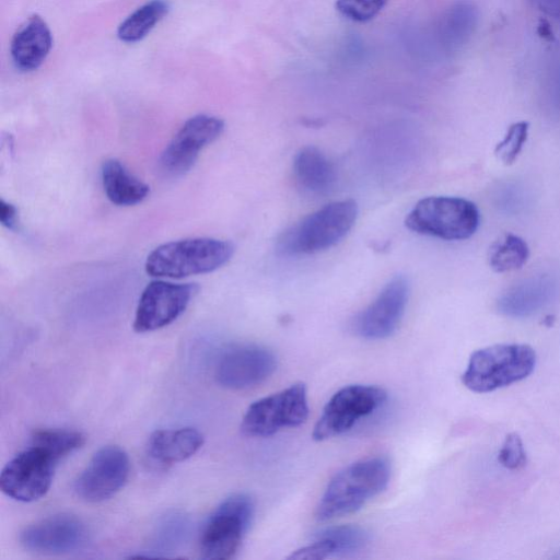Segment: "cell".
<instances>
[{"label":"cell","mask_w":560,"mask_h":560,"mask_svg":"<svg viewBox=\"0 0 560 560\" xmlns=\"http://www.w3.org/2000/svg\"><path fill=\"white\" fill-rule=\"evenodd\" d=\"M51 45V32L47 23L40 16L32 15L19 26L12 37V61L22 71H33L44 62Z\"/></svg>","instance_id":"18"},{"label":"cell","mask_w":560,"mask_h":560,"mask_svg":"<svg viewBox=\"0 0 560 560\" xmlns=\"http://www.w3.org/2000/svg\"><path fill=\"white\" fill-rule=\"evenodd\" d=\"M307 416L306 386L295 383L254 401L242 419L241 429L248 436L267 438L304 423Z\"/></svg>","instance_id":"7"},{"label":"cell","mask_w":560,"mask_h":560,"mask_svg":"<svg viewBox=\"0 0 560 560\" xmlns=\"http://www.w3.org/2000/svg\"><path fill=\"white\" fill-rule=\"evenodd\" d=\"M57 463L47 452L30 443L2 468L0 489L15 501L39 500L51 486Z\"/></svg>","instance_id":"9"},{"label":"cell","mask_w":560,"mask_h":560,"mask_svg":"<svg viewBox=\"0 0 560 560\" xmlns=\"http://www.w3.org/2000/svg\"><path fill=\"white\" fill-rule=\"evenodd\" d=\"M560 281L557 276L541 272L528 277L509 288L498 300V310L509 317H527L547 304L559 292Z\"/></svg>","instance_id":"16"},{"label":"cell","mask_w":560,"mask_h":560,"mask_svg":"<svg viewBox=\"0 0 560 560\" xmlns=\"http://www.w3.org/2000/svg\"><path fill=\"white\" fill-rule=\"evenodd\" d=\"M170 5L165 0H150L119 25L117 36L125 43L142 39L168 12Z\"/></svg>","instance_id":"23"},{"label":"cell","mask_w":560,"mask_h":560,"mask_svg":"<svg viewBox=\"0 0 560 560\" xmlns=\"http://www.w3.org/2000/svg\"><path fill=\"white\" fill-rule=\"evenodd\" d=\"M88 536V528L79 517L59 513L26 526L20 534V542L37 553L61 555L81 549Z\"/></svg>","instance_id":"15"},{"label":"cell","mask_w":560,"mask_h":560,"mask_svg":"<svg viewBox=\"0 0 560 560\" xmlns=\"http://www.w3.org/2000/svg\"><path fill=\"white\" fill-rule=\"evenodd\" d=\"M478 23L476 7L466 0L451 4L436 25V37L442 50L453 54L460 50L471 38Z\"/></svg>","instance_id":"20"},{"label":"cell","mask_w":560,"mask_h":560,"mask_svg":"<svg viewBox=\"0 0 560 560\" xmlns=\"http://www.w3.org/2000/svg\"><path fill=\"white\" fill-rule=\"evenodd\" d=\"M499 463L510 470H517L526 464V453L517 433L506 435L498 454Z\"/></svg>","instance_id":"28"},{"label":"cell","mask_w":560,"mask_h":560,"mask_svg":"<svg viewBox=\"0 0 560 560\" xmlns=\"http://www.w3.org/2000/svg\"><path fill=\"white\" fill-rule=\"evenodd\" d=\"M0 221L9 230H14L18 224L16 207L3 199L0 200Z\"/></svg>","instance_id":"29"},{"label":"cell","mask_w":560,"mask_h":560,"mask_svg":"<svg viewBox=\"0 0 560 560\" xmlns=\"http://www.w3.org/2000/svg\"><path fill=\"white\" fill-rule=\"evenodd\" d=\"M254 516V502L246 493L224 499L207 520L199 539L200 556L229 560L237 552Z\"/></svg>","instance_id":"6"},{"label":"cell","mask_w":560,"mask_h":560,"mask_svg":"<svg viewBox=\"0 0 560 560\" xmlns=\"http://www.w3.org/2000/svg\"><path fill=\"white\" fill-rule=\"evenodd\" d=\"M277 369V358L266 347L233 343L219 354L214 366L217 383L228 389H246L268 380Z\"/></svg>","instance_id":"10"},{"label":"cell","mask_w":560,"mask_h":560,"mask_svg":"<svg viewBox=\"0 0 560 560\" xmlns=\"http://www.w3.org/2000/svg\"><path fill=\"white\" fill-rule=\"evenodd\" d=\"M534 4L544 13L560 19V0H533Z\"/></svg>","instance_id":"30"},{"label":"cell","mask_w":560,"mask_h":560,"mask_svg":"<svg viewBox=\"0 0 560 560\" xmlns=\"http://www.w3.org/2000/svg\"><path fill=\"white\" fill-rule=\"evenodd\" d=\"M405 223L409 230L419 234L445 241H462L469 238L478 230L480 212L468 199L431 196L415 205Z\"/></svg>","instance_id":"5"},{"label":"cell","mask_w":560,"mask_h":560,"mask_svg":"<svg viewBox=\"0 0 560 560\" xmlns=\"http://www.w3.org/2000/svg\"><path fill=\"white\" fill-rule=\"evenodd\" d=\"M387 393L374 385H348L337 390L326 402L314 425L312 436L324 441L349 431L360 419L378 409Z\"/></svg>","instance_id":"8"},{"label":"cell","mask_w":560,"mask_h":560,"mask_svg":"<svg viewBox=\"0 0 560 560\" xmlns=\"http://www.w3.org/2000/svg\"><path fill=\"white\" fill-rule=\"evenodd\" d=\"M293 173L299 186L312 195L329 192L337 179L332 163L314 147H305L295 154Z\"/></svg>","instance_id":"21"},{"label":"cell","mask_w":560,"mask_h":560,"mask_svg":"<svg viewBox=\"0 0 560 560\" xmlns=\"http://www.w3.org/2000/svg\"><path fill=\"white\" fill-rule=\"evenodd\" d=\"M130 475L128 454L117 445L101 447L74 481V492L83 501L98 503L110 499Z\"/></svg>","instance_id":"13"},{"label":"cell","mask_w":560,"mask_h":560,"mask_svg":"<svg viewBox=\"0 0 560 560\" xmlns=\"http://www.w3.org/2000/svg\"><path fill=\"white\" fill-rule=\"evenodd\" d=\"M370 540L369 533L357 525L327 527L313 537V541L288 558L294 560H323L363 549Z\"/></svg>","instance_id":"17"},{"label":"cell","mask_w":560,"mask_h":560,"mask_svg":"<svg viewBox=\"0 0 560 560\" xmlns=\"http://www.w3.org/2000/svg\"><path fill=\"white\" fill-rule=\"evenodd\" d=\"M203 442V434L192 427L161 429L150 434L145 448L153 462L172 465L190 458Z\"/></svg>","instance_id":"19"},{"label":"cell","mask_w":560,"mask_h":560,"mask_svg":"<svg viewBox=\"0 0 560 560\" xmlns=\"http://www.w3.org/2000/svg\"><path fill=\"white\" fill-rule=\"evenodd\" d=\"M390 464L382 456L352 463L337 472L317 505L319 521L352 514L380 494L388 485Z\"/></svg>","instance_id":"1"},{"label":"cell","mask_w":560,"mask_h":560,"mask_svg":"<svg viewBox=\"0 0 560 560\" xmlns=\"http://www.w3.org/2000/svg\"><path fill=\"white\" fill-rule=\"evenodd\" d=\"M84 441V435L79 431L44 429L35 431L30 443L40 447L59 462L80 448Z\"/></svg>","instance_id":"25"},{"label":"cell","mask_w":560,"mask_h":560,"mask_svg":"<svg viewBox=\"0 0 560 560\" xmlns=\"http://www.w3.org/2000/svg\"><path fill=\"white\" fill-rule=\"evenodd\" d=\"M529 125L526 121H518L511 125L503 139L495 145L494 153L505 165L513 164L522 152L527 137Z\"/></svg>","instance_id":"26"},{"label":"cell","mask_w":560,"mask_h":560,"mask_svg":"<svg viewBox=\"0 0 560 560\" xmlns=\"http://www.w3.org/2000/svg\"><path fill=\"white\" fill-rule=\"evenodd\" d=\"M535 364L536 353L528 345H493L470 355L462 382L471 392L489 393L526 378Z\"/></svg>","instance_id":"4"},{"label":"cell","mask_w":560,"mask_h":560,"mask_svg":"<svg viewBox=\"0 0 560 560\" xmlns=\"http://www.w3.org/2000/svg\"><path fill=\"white\" fill-rule=\"evenodd\" d=\"M357 217L358 205L353 199L330 202L285 230L277 241V252L301 256L325 250L347 235Z\"/></svg>","instance_id":"2"},{"label":"cell","mask_w":560,"mask_h":560,"mask_svg":"<svg viewBox=\"0 0 560 560\" xmlns=\"http://www.w3.org/2000/svg\"><path fill=\"white\" fill-rule=\"evenodd\" d=\"M387 0H337L336 9L345 18L354 22H366L375 18Z\"/></svg>","instance_id":"27"},{"label":"cell","mask_w":560,"mask_h":560,"mask_svg":"<svg viewBox=\"0 0 560 560\" xmlns=\"http://www.w3.org/2000/svg\"><path fill=\"white\" fill-rule=\"evenodd\" d=\"M529 257L527 243L518 235L506 233L494 241L488 253L491 269L503 273L517 270Z\"/></svg>","instance_id":"24"},{"label":"cell","mask_w":560,"mask_h":560,"mask_svg":"<svg viewBox=\"0 0 560 560\" xmlns=\"http://www.w3.org/2000/svg\"><path fill=\"white\" fill-rule=\"evenodd\" d=\"M101 176L104 191L114 205L133 206L149 195V186L130 173L117 159H108L103 163Z\"/></svg>","instance_id":"22"},{"label":"cell","mask_w":560,"mask_h":560,"mask_svg":"<svg viewBox=\"0 0 560 560\" xmlns=\"http://www.w3.org/2000/svg\"><path fill=\"white\" fill-rule=\"evenodd\" d=\"M198 287L153 280L143 289L133 319L137 332L161 329L176 320L186 310Z\"/></svg>","instance_id":"12"},{"label":"cell","mask_w":560,"mask_h":560,"mask_svg":"<svg viewBox=\"0 0 560 560\" xmlns=\"http://www.w3.org/2000/svg\"><path fill=\"white\" fill-rule=\"evenodd\" d=\"M409 283L404 276L388 281L376 299L353 320V330L364 339L389 337L397 329L407 305Z\"/></svg>","instance_id":"14"},{"label":"cell","mask_w":560,"mask_h":560,"mask_svg":"<svg viewBox=\"0 0 560 560\" xmlns=\"http://www.w3.org/2000/svg\"><path fill=\"white\" fill-rule=\"evenodd\" d=\"M223 129V120L215 116L199 114L187 119L161 153V174L166 177L186 174L194 166L199 152L217 140Z\"/></svg>","instance_id":"11"},{"label":"cell","mask_w":560,"mask_h":560,"mask_svg":"<svg viewBox=\"0 0 560 560\" xmlns=\"http://www.w3.org/2000/svg\"><path fill=\"white\" fill-rule=\"evenodd\" d=\"M234 254L231 242L195 237L173 241L154 248L147 257L144 269L156 278L179 279L214 271Z\"/></svg>","instance_id":"3"}]
</instances>
